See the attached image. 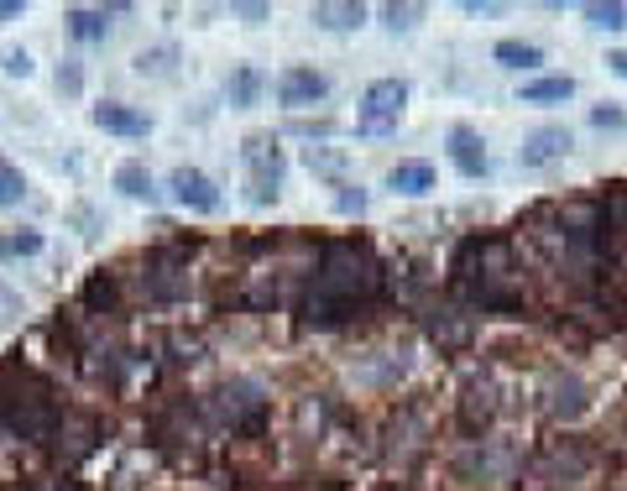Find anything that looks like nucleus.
<instances>
[{"label":"nucleus","mask_w":627,"mask_h":491,"mask_svg":"<svg viewBox=\"0 0 627 491\" xmlns=\"http://www.w3.org/2000/svg\"><path fill=\"white\" fill-rule=\"evenodd\" d=\"M89 120H95L99 131H110V137H147V116H141V110H131V105H120V99H105V105H95V110H89Z\"/></svg>","instance_id":"9b49d317"},{"label":"nucleus","mask_w":627,"mask_h":491,"mask_svg":"<svg viewBox=\"0 0 627 491\" xmlns=\"http://www.w3.org/2000/svg\"><path fill=\"white\" fill-rule=\"evenodd\" d=\"M607 63H612V68H617V74H623V79H627V53H612Z\"/></svg>","instance_id":"f704fd0d"},{"label":"nucleus","mask_w":627,"mask_h":491,"mask_svg":"<svg viewBox=\"0 0 627 491\" xmlns=\"http://www.w3.org/2000/svg\"><path fill=\"white\" fill-rule=\"evenodd\" d=\"M330 95V79L319 74V68H283L277 74V105H288V110H309V105H319V99Z\"/></svg>","instance_id":"423d86ee"},{"label":"nucleus","mask_w":627,"mask_h":491,"mask_svg":"<svg viewBox=\"0 0 627 491\" xmlns=\"http://www.w3.org/2000/svg\"><path fill=\"white\" fill-rule=\"evenodd\" d=\"M314 21L325 32H355L366 21V6L361 0H325V6H314Z\"/></svg>","instance_id":"ddd939ff"},{"label":"nucleus","mask_w":627,"mask_h":491,"mask_svg":"<svg viewBox=\"0 0 627 491\" xmlns=\"http://www.w3.org/2000/svg\"><path fill=\"white\" fill-rule=\"evenodd\" d=\"M84 303H89V309H110V303H116V282H110V277H95V282L84 288Z\"/></svg>","instance_id":"cd10ccee"},{"label":"nucleus","mask_w":627,"mask_h":491,"mask_svg":"<svg viewBox=\"0 0 627 491\" xmlns=\"http://www.w3.org/2000/svg\"><path fill=\"white\" fill-rule=\"evenodd\" d=\"M491 418H497V393H491L487 382H470L466 397H460V424L470 434H481V429H491Z\"/></svg>","instance_id":"f8f14e48"},{"label":"nucleus","mask_w":627,"mask_h":491,"mask_svg":"<svg viewBox=\"0 0 627 491\" xmlns=\"http://www.w3.org/2000/svg\"><path fill=\"white\" fill-rule=\"evenodd\" d=\"M26 199V178H21L17 162L0 158V210H11V204H21Z\"/></svg>","instance_id":"5701e85b"},{"label":"nucleus","mask_w":627,"mask_h":491,"mask_svg":"<svg viewBox=\"0 0 627 491\" xmlns=\"http://www.w3.org/2000/svg\"><path fill=\"white\" fill-rule=\"evenodd\" d=\"M21 11H26V0H0V26H11Z\"/></svg>","instance_id":"473e14b6"},{"label":"nucleus","mask_w":627,"mask_h":491,"mask_svg":"<svg viewBox=\"0 0 627 491\" xmlns=\"http://www.w3.org/2000/svg\"><path fill=\"white\" fill-rule=\"evenodd\" d=\"M283 173H288V158H283L277 137H246V199L252 204H277Z\"/></svg>","instance_id":"20e7f679"},{"label":"nucleus","mask_w":627,"mask_h":491,"mask_svg":"<svg viewBox=\"0 0 627 491\" xmlns=\"http://www.w3.org/2000/svg\"><path fill=\"white\" fill-rule=\"evenodd\" d=\"M491 58L502 63V68H518V74H529V68H539V63H544V47H539V42L502 38L497 47H491Z\"/></svg>","instance_id":"dca6fc26"},{"label":"nucleus","mask_w":627,"mask_h":491,"mask_svg":"<svg viewBox=\"0 0 627 491\" xmlns=\"http://www.w3.org/2000/svg\"><path fill=\"white\" fill-rule=\"evenodd\" d=\"M173 63H178V47H147V53H137V74L141 79H173Z\"/></svg>","instance_id":"412c9836"},{"label":"nucleus","mask_w":627,"mask_h":491,"mask_svg":"<svg viewBox=\"0 0 627 491\" xmlns=\"http://www.w3.org/2000/svg\"><path fill=\"white\" fill-rule=\"evenodd\" d=\"M544 393H549V413H554V418H565V424H575V418L591 408V387L575 372H554Z\"/></svg>","instance_id":"1a4fd4ad"},{"label":"nucleus","mask_w":627,"mask_h":491,"mask_svg":"<svg viewBox=\"0 0 627 491\" xmlns=\"http://www.w3.org/2000/svg\"><path fill=\"white\" fill-rule=\"evenodd\" d=\"M220 418H225V424H231V429H256V424H262V413H267V397H262V387H256V382H246V376H241V382H231V387H220Z\"/></svg>","instance_id":"39448f33"},{"label":"nucleus","mask_w":627,"mask_h":491,"mask_svg":"<svg viewBox=\"0 0 627 491\" xmlns=\"http://www.w3.org/2000/svg\"><path fill=\"white\" fill-rule=\"evenodd\" d=\"M450 162H455V173L487 178V141H481L476 126H450Z\"/></svg>","instance_id":"9d476101"},{"label":"nucleus","mask_w":627,"mask_h":491,"mask_svg":"<svg viewBox=\"0 0 627 491\" xmlns=\"http://www.w3.org/2000/svg\"><path fill=\"white\" fill-rule=\"evenodd\" d=\"M418 17H424L418 6H387V11H382V21H387L392 32H413V26H418Z\"/></svg>","instance_id":"a878e982"},{"label":"nucleus","mask_w":627,"mask_h":491,"mask_svg":"<svg viewBox=\"0 0 627 491\" xmlns=\"http://www.w3.org/2000/svg\"><path fill=\"white\" fill-rule=\"evenodd\" d=\"M225 89H231L235 110H252L256 99H262V74H256L252 63H235V74H231V84H225Z\"/></svg>","instance_id":"f3484780"},{"label":"nucleus","mask_w":627,"mask_h":491,"mask_svg":"<svg viewBox=\"0 0 627 491\" xmlns=\"http://www.w3.org/2000/svg\"><path fill=\"white\" fill-rule=\"evenodd\" d=\"M0 68H6V74H17V79H26V74H32L26 47H6V53H0Z\"/></svg>","instance_id":"c756f323"},{"label":"nucleus","mask_w":627,"mask_h":491,"mask_svg":"<svg viewBox=\"0 0 627 491\" xmlns=\"http://www.w3.org/2000/svg\"><path fill=\"white\" fill-rule=\"evenodd\" d=\"M591 126H596V131H627V110H617V105H596V110H591Z\"/></svg>","instance_id":"bb28decb"},{"label":"nucleus","mask_w":627,"mask_h":491,"mask_svg":"<svg viewBox=\"0 0 627 491\" xmlns=\"http://www.w3.org/2000/svg\"><path fill=\"white\" fill-rule=\"evenodd\" d=\"M570 95H575V79H570V74L523 84V105H560V99H570Z\"/></svg>","instance_id":"6ab92c4d"},{"label":"nucleus","mask_w":627,"mask_h":491,"mask_svg":"<svg viewBox=\"0 0 627 491\" xmlns=\"http://www.w3.org/2000/svg\"><path fill=\"white\" fill-rule=\"evenodd\" d=\"M403 105H408V84L403 79L366 84V95H361V105H355V131H361V137H387V131H397Z\"/></svg>","instance_id":"7ed1b4c3"},{"label":"nucleus","mask_w":627,"mask_h":491,"mask_svg":"<svg viewBox=\"0 0 627 491\" xmlns=\"http://www.w3.org/2000/svg\"><path fill=\"white\" fill-rule=\"evenodd\" d=\"M334 210H340V215H361V210H366V194H361L355 183H334Z\"/></svg>","instance_id":"393cba45"},{"label":"nucleus","mask_w":627,"mask_h":491,"mask_svg":"<svg viewBox=\"0 0 627 491\" xmlns=\"http://www.w3.org/2000/svg\"><path fill=\"white\" fill-rule=\"evenodd\" d=\"M309 168H319V173H334V168H340V158H334V152H325V147H309Z\"/></svg>","instance_id":"7c9ffc66"},{"label":"nucleus","mask_w":627,"mask_h":491,"mask_svg":"<svg viewBox=\"0 0 627 491\" xmlns=\"http://www.w3.org/2000/svg\"><path fill=\"white\" fill-rule=\"evenodd\" d=\"M570 147H575L570 126H539V131L518 147V162H523V168H549V162L570 158Z\"/></svg>","instance_id":"6e6552de"},{"label":"nucleus","mask_w":627,"mask_h":491,"mask_svg":"<svg viewBox=\"0 0 627 491\" xmlns=\"http://www.w3.org/2000/svg\"><path fill=\"white\" fill-rule=\"evenodd\" d=\"M47 241L42 231H0V261H17V256H38Z\"/></svg>","instance_id":"4be33fe9"},{"label":"nucleus","mask_w":627,"mask_h":491,"mask_svg":"<svg viewBox=\"0 0 627 491\" xmlns=\"http://www.w3.org/2000/svg\"><path fill=\"white\" fill-rule=\"evenodd\" d=\"M387 189H397V194H408V199L429 194V189H434V168H429V162H418V158L397 162V168L387 173Z\"/></svg>","instance_id":"2eb2a0df"},{"label":"nucleus","mask_w":627,"mask_h":491,"mask_svg":"<svg viewBox=\"0 0 627 491\" xmlns=\"http://www.w3.org/2000/svg\"><path fill=\"white\" fill-rule=\"evenodd\" d=\"M68 32H74L78 42H105V32H110V17H105V11H95V6H74V11H68Z\"/></svg>","instance_id":"a211bd4d"},{"label":"nucleus","mask_w":627,"mask_h":491,"mask_svg":"<svg viewBox=\"0 0 627 491\" xmlns=\"http://www.w3.org/2000/svg\"><path fill=\"white\" fill-rule=\"evenodd\" d=\"M382 277H387V267L376 261L366 241H325L319 267H314L309 319L314 324H346L355 309H366L382 293Z\"/></svg>","instance_id":"f257e3e1"},{"label":"nucleus","mask_w":627,"mask_h":491,"mask_svg":"<svg viewBox=\"0 0 627 491\" xmlns=\"http://www.w3.org/2000/svg\"><path fill=\"white\" fill-rule=\"evenodd\" d=\"M235 11L252 21V26H262V21H267V6H235Z\"/></svg>","instance_id":"72a5a7b5"},{"label":"nucleus","mask_w":627,"mask_h":491,"mask_svg":"<svg viewBox=\"0 0 627 491\" xmlns=\"http://www.w3.org/2000/svg\"><path fill=\"white\" fill-rule=\"evenodd\" d=\"M586 21L596 26V32H623V26H627V6H617V0H612V6H586Z\"/></svg>","instance_id":"b1692460"},{"label":"nucleus","mask_w":627,"mask_h":491,"mask_svg":"<svg viewBox=\"0 0 627 491\" xmlns=\"http://www.w3.org/2000/svg\"><path fill=\"white\" fill-rule=\"evenodd\" d=\"M53 84H59V95H68V99L84 95V68H78V63H59V79Z\"/></svg>","instance_id":"c85d7f7f"},{"label":"nucleus","mask_w":627,"mask_h":491,"mask_svg":"<svg viewBox=\"0 0 627 491\" xmlns=\"http://www.w3.org/2000/svg\"><path fill=\"white\" fill-rule=\"evenodd\" d=\"M147 282H152V298H162V303H173V298L189 293V277H178V261H168V256H152V261H147Z\"/></svg>","instance_id":"4468645a"},{"label":"nucleus","mask_w":627,"mask_h":491,"mask_svg":"<svg viewBox=\"0 0 627 491\" xmlns=\"http://www.w3.org/2000/svg\"><path fill=\"white\" fill-rule=\"evenodd\" d=\"M116 189L126 199H152L157 194V183H152V173H147V162H120V168H116Z\"/></svg>","instance_id":"aec40b11"},{"label":"nucleus","mask_w":627,"mask_h":491,"mask_svg":"<svg viewBox=\"0 0 627 491\" xmlns=\"http://www.w3.org/2000/svg\"><path fill=\"white\" fill-rule=\"evenodd\" d=\"M168 189H173V199L183 204V210H194V215H210V210H220V189L210 173H199V168H173V178H168Z\"/></svg>","instance_id":"0eeeda50"},{"label":"nucleus","mask_w":627,"mask_h":491,"mask_svg":"<svg viewBox=\"0 0 627 491\" xmlns=\"http://www.w3.org/2000/svg\"><path fill=\"white\" fill-rule=\"evenodd\" d=\"M21 314V298L17 293H0V324H11Z\"/></svg>","instance_id":"2f4dec72"},{"label":"nucleus","mask_w":627,"mask_h":491,"mask_svg":"<svg viewBox=\"0 0 627 491\" xmlns=\"http://www.w3.org/2000/svg\"><path fill=\"white\" fill-rule=\"evenodd\" d=\"M0 424L11 434H21V439H32V445H42L47 434L59 429L53 387L32 366H21V361L0 366Z\"/></svg>","instance_id":"f03ea898"}]
</instances>
